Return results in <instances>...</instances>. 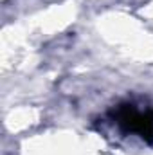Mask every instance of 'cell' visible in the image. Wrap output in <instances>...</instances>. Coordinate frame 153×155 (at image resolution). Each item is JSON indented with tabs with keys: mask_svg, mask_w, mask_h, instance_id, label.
<instances>
[{
	"mask_svg": "<svg viewBox=\"0 0 153 155\" xmlns=\"http://www.w3.org/2000/svg\"><path fill=\"white\" fill-rule=\"evenodd\" d=\"M110 119L114 121L124 134L139 135L144 143L153 144V108L144 103L124 101L119 103L110 112Z\"/></svg>",
	"mask_w": 153,
	"mask_h": 155,
	"instance_id": "1",
	"label": "cell"
}]
</instances>
